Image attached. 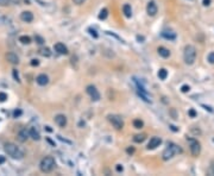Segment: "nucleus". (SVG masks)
Segmentation results:
<instances>
[{"label":"nucleus","instance_id":"f257e3e1","mask_svg":"<svg viewBox=\"0 0 214 176\" xmlns=\"http://www.w3.org/2000/svg\"><path fill=\"white\" fill-rule=\"evenodd\" d=\"M4 149H5L6 153H7L8 156H11L12 158H16V159L23 158V156H24L23 151H22L16 144H13V143H6Z\"/></svg>","mask_w":214,"mask_h":176},{"label":"nucleus","instance_id":"f03ea898","mask_svg":"<svg viewBox=\"0 0 214 176\" xmlns=\"http://www.w3.org/2000/svg\"><path fill=\"white\" fill-rule=\"evenodd\" d=\"M183 59L186 65H191L196 60V49L193 45H187L184 48V53H183Z\"/></svg>","mask_w":214,"mask_h":176},{"label":"nucleus","instance_id":"7ed1b4c3","mask_svg":"<svg viewBox=\"0 0 214 176\" xmlns=\"http://www.w3.org/2000/svg\"><path fill=\"white\" fill-rule=\"evenodd\" d=\"M54 167H55V159L50 156L44 157L39 163V168L43 173H50L54 169Z\"/></svg>","mask_w":214,"mask_h":176},{"label":"nucleus","instance_id":"20e7f679","mask_svg":"<svg viewBox=\"0 0 214 176\" xmlns=\"http://www.w3.org/2000/svg\"><path fill=\"white\" fill-rule=\"evenodd\" d=\"M178 151V148L176 145H172L170 144L169 147L166 148V150H164V153H163V159L164 161H168V159H170L175 155V153Z\"/></svg>","mask_w":214,"mask_h":176},{"label":"nucleus","instance_id":"39448f33","mask_svg":"<svg viewBox=\"0 0 214 176\" xmlns=\"http://www.w3.org/2000/svg\"><path fill=\"white\" fill-rule=\"evenodd\" d=\"M108 120L113 125V127H115L117 130H121L124 127V122L118 116H108Z\"/></svg>","mask_w":214,"mask_h":176},{"label":"nucleus","instance_id":"423d86ee","mask_svg":"<svg viewBox=\"0 0 214 176\" xmlns=\"http://www.w3.org/2000/svg\"><path fill=\"white\" fill-rule=\"evenodd\" d=\"M87 93L89 94V96L94 100V101H98V100L100 99V94H99L98 89L94 86H88L87 87Z\"/></svg>","mask_w":214,"mask_h":176},{"label":"nucleus","instance_id":"0eeeda50","mask_svg":"<svg viewBox=\"0 0 214 176\" xmlns=\"http://www.w3.org/2000/svg\"><path fill=\"white\" fill-rule=\"evenodd\" d=\"M190 151H191V155L193 156H199L200 155V151H201V147H200V143H197L196 141H191V144H190Z\"/></svg>","mask_w":214,"mask_h":176},{"label":"nucleus","instance_id":"6e6552de","mask_svg":"<svg viewBox=\"0 0 214 176\" xmlns=\"http://www.w3.org/2000/svg\"><path fill=\"white\" fill-rule=\"evenodd\" d=\"M160 143H162V139H160V137H152V138L150 139V142H149L148 149L149 150H154V149H156L157 147H160Z\"/></svg>","mask_w":214,"mask_h":176},{"label":"nucleus","instance_id":"1a4fd4ad","mask_svg":"<svg viewBox=\"0 0 214 176\" xmlns=\"http://www.w3.org/2000/svg\"><path fill=\"white\" fill-rule=\"evenodd\" d=\"M20 19L25 23H31L33 20V14L30 11H24L20 13Z\"/></svg>","mask_w":214,"mask_h":176},{"label":"nucleus","instance_id":"9d476101","mask_svg":"<svg viewBox=\"0 0 214 176\" xmlns=\"http://www.w3.org/2000/svg\"><path fill=\"white\" fill-rule=\"evenodd\" d=\"M29 137H30V136H29V131H26L25 129L20 130V131H19V133H18V136H17L18 141L20 142V143H24V142H26Z\"/></svg>","mask_w":214,"mask_h":176},{"label":"nucleus","instance_id":"9b49d317","mask_svg":"<svg viewBox=\"0 0 214 176\" xmlns=\"http://www.w3.org/2000/svg\"><path fill=\"white\" fill-rule=\"evenodd\" d=\"M55 123L57 124L59 127H64L67 125V118L63 114H59V116L55 117Z\"/></svg>","mask_w":214,"mask_h":176},{"label":"nucleus","instance_id":"f8f14e48","mask_svg":"<svg viewBox=\"0 0 214 176\" xmlns=\"http://www.w3.org/2000/svg\"><path fill=\"white\" fill-rule=\"evenodd\" d=\"M6 60H7L10 63H12V65H18V63H19V57H18L14 53L6 54Z\"/></svg>","mask_w":214,"mask_h":176},{"label":"nucleus","instance_id":"ddd939ff","mask_svg":"<svg viewBox=\"0 0 214 176\" xmlns=\"http://www.w3.org/2000/svg\"><path fill=\"white\" fill-rule=\"evenodd\" d=\"M146 11H148V14L149 16H155L156 13H157V6L155 4L154 1H150L146 6Z\"/></svg>","mask_w":214,"mask_h":176},{"label":"nucleus","instance_id":"4468645a","mask_svg":"<svg viewBox=\"0 0 214 176\" xmlns=\"http://www.w3.org/2000/svg\"><path fill=\"white\" fill-rule=\"evenodd\" d=\"M55 51H57L59 54L61 55H67L68 54V49L65 47L64 44H62V43H56L55 44Z\"/></svg>","mask_w":214,"mask_h":176},{"label":"nucleus","instance_id":"2eb2a0df","mask_svg":"<svg viewBox=\"0 0 214 176\" xmlns=\"http://www.w3.org/2000/svg\"><path fill=\"white\" fill-rule=\"evenodd\" d=\"M36 81H37V83H38L39 86H45V85H48V82H49V77H48L45 74H41V75L37 76Z\"/></svg>","mask_w":214,"mask_h":176},{"label":"nucleus","instance_id":"dca6fc26","mask_svg":"<svg viewBox=\"0 0 214 176\" xmlns=\"http://www.w3.org/2000/svg\"><path fill=\"white\" fill-rule=\"evenodd\" d=\"M29 136L33 139V141H39V139H41V135H39V132H38L35 127H31V129H30Z\"/></svg>","mask_w":214,"mask_h":176},{"label":"nucleus","instance_id":"f3484780","mask_svg":"<svg viewBox=\"0 0 214 176\" xmlns=\"http://www.w3.org/2000/svg\"><path fill=\"white\" fill-rule=\"evenodd\" d=\"M157 51H158V54H160V56H162L163 59H166V57H169V56H170V51L164 47H160Z\"/></svg>","mask_w":214,"mask_h":176},{"label":"nucleus","instance_id":"a211bd4d","mask_svg":"<svg viewBox=\"0 0 214 176\" xmlns=\"http://www.w3.org/2000/svg\"><path fill=\"white\" fill-rule=\"evenodd\" d=\"M162 36H163L164 38H166V39H170V41H172V39L176 38L175 32H172V31H163V32H162Z\"/></svg>","mask_w":214,"mask_h":176},{"label":"nucleus","instance_id":"6ab92c4d","mask_svg":"<svg viewBox=\"0 0 214 176\" xmlns=\"http://www.w3.org/2000/svg\"><path fill=\"white\" fill-rule=\"evenodd\" d=\"M123 11H124V14L127 18H130L131 16H132V10H131V6L129 5V4L124 5V7H123Z\"/></svg>","mask_w":214,"mask_h":176},{"label":"nucleus","instance_id":"aec40b11","mask_svg":"<svg viewBox=\"0 0 214 176\" xmlns=\"http://www.w3.org/2000/svg\"><path fill=\"white\" fill-rule=\"evenodd\" d=\"M39 54H41L42 56H44V57H49L51 55V51H50L49 48H42L41 50H39Z\"/></svg>","mask_w":214,"mask_h":176},{"label":"nucleus","instance_id":"412c9836","mask_svg":"<svg viewBox=\"0 0 214 176\" xmlns=\"http://www.w3.org/2000/svg\"><path fill=\"white\" fill-rule=\"evenodd\" d=\"M166 76H168V71H166L164 68L160 69V71H158V77H160V80H166Z\"/></svg>","mask_w":214,"mask_h":176},{"label":"nucleus","instance_id":"4be33fe9","mask_svg":"<svg viewBox=\"0 0 214 176\" xmlns=\"http://www.w3.org/2000/svg\"><path fill=\"white\" fill-rule=\"evenodd\" d=\"M19 42L23 43V44H29V43H31V38H30L29 36H20L19 37Z\"/></svg>","mask_w":214,"mask_h":176},{"label":"nucleus","instance_id":"5701e85b","mask_svg":"<svg viewBox=\"0 0 214 176\" xmlns=\"http://www.w3.org/2000/svg\"><path fill=\"white\" fill-rule=\"evenodd\" d=\"M145 135H136L133 137V141L136 142V143H142V142L145 141Z\"/></svg>","mask_w":214,"mask_h":176},{"label":"nucleus","instance_id":"b1692460","mask_svg":"<svg viewBox=\"0 0 214 176\" xmlns=\"http://www.w3.org/2000/svg\"><path fill=\"white\" fill-rule=\"evenodd\" d=\"M107 16H108V10L107 8H104L100 11V14H99V19H106Z\"/></svg>","mask_w":214,"mask_h":176},{"label":"nucleus","instance_id":"393cba45","mask_svg":"<svg viewBox=\"0 0 214 176\" xmlns=\"http://www.w3.org/2000/svg\"><path fill=\"white\" fill-rule=\"evenodd\" d=\"M143 125H144V123H143L140 119H136V120L133 122V126H135L136 129H142Z\"/></svg>","mask_w":214,"mask_h":176},{"label":"nucleus","instance_id":"a878e982","mask_svg":"<svg viewBox=\"0 0 214 176\" xmlns=\"http://www.w3.org/2000/svg\"><path fill=\"white\" fill-rule=\"evenodd\" d=\"M6 99H7V94L0 92V102H4V101H6Z\"/></svg>","mask_w":214,"mask_h":176},{"label":"nucleus","instance_id":"bb28decb","mask_svg":"<svg viewBox=\"0 0 214 176\" xmlns=\"http://www.w3.org/2000/svg\"><path fill=\"white\" fill-rule=\"evenodd\" d=\"M207 60H208V62H209V63H212V65H213V63H214V53L209 54V55H208V57H207Z\"/></svg>","mask_w":214,"mask_h":176},{"label":"nucleus","instance_id":"cd10ccee","mask_svg":"<svg viewBox=\"0 0 214 176\" xmlns=\"http://www.w3.org/2000/svg\"><path fill=\"white\" fill-rule=\"evenodd\" d=\"M35 39H36V42H37L38 44H43V43H44V39L42 38L41 36H36V37H35Z\"/></svg>","mask_w":214,"mask_h":176},{"label":"nucleus","instance_id":"c85d7f7f","mask_svg":"<svg viewBox=\"0 0 214 176\" xmlns=\"http://www.w3.org/2000/svg\"><path fill=\"white\" fill-rule=\"evenodd\" d=\"M181 91H182L183 93H187V92H189V91H190V87H189V86H187V85H184V86H182Z\"/></svg>","mask_w":214,"mask_h":176},{"label":"nucleus","instance_id":"c756f323","mask_svg":"<svg viewBox=\"0 0 214 176\" xmlns=\"http://www.w3.org/2000/svg\"><path fill=\"white\" fill-rule=\"evenodd\" d=\"M10 4V0H0V6H7Z\"/></svg>","mask_w":214,"mask_h":176},{"label":"nucleus","instance_id":"7c9ffc66","mask_svg":"<svg viewBox=\"0 0 214 176\" xmlns=\"http://www.w3.org/2000/svg\"><path fill=\"white\" fill-rule=\"evenodd\" d=\"M73 1H74L76 5H81V4H83L86 0H73Z\"/></svg>","mask_w":214,"mask_h":176},{"label":"nucleus","instance_id":"2f4dec72","mask_svg":"<svg viewBox=\"0 0 214 176\" xmlns=\"http://www.w3.org/2000/svg\"><path fill=\"white\" fill-rule=\"evenodd\" d=\"M20 114H22V111H19V110H18V111H14V113H13V116H14L16 118L19 117Z\"/></svg>","mask_w":214,"mask_h":176},{"label":"nucleus","instance_id":"473e14b6","mask_svg":"<svg viewBox=\"0 0 214 176\" xmlns=\"http://www.w3.org/2000/svg\"><path fill=\"white\" fill-rule=\"evenodd\" d=\"M189 116H190V117H195V116H196L195 111H194V110H190V111H189Z\"/></svg>","mask_w":214,"mask_h":176},{"label":"nucleus","instance_id":"72a5a7b5","mask_svg":"<svg viewBox=\"0 0 214 176\" xmlns=\"http://www.w3.org/2000/svg\"><path fill=\"white\" fill-rule=\"evenodd\" d=\"M38 63H39V62H38L37 60H32V62H31V65H38Z\"/></svg>","mask_w":214,"mask_h":176},{"label":"nucleus","instance_id":"f704fd0d","mask_svg":"<svg viewBox=\"0 0 214 176\" xmlns=\"http://www.w3.org/2000/svg\"><path fill=\"white\" fill-rule=\"evenodd\" d=\"M126 151H127L129 153H135V149H133V148H129Z\"/></svg>","mask_w":214,"mask_h":176},{"label":"nucleus","instance_id":"c9c22d12","mask_svg":"<svg viewBox=\"0 0 214 176\" xmlns=\"http://www.w3.org/2000/svg\"><path fill=\"white\" fill-rule=\"evenodd\" d=\"M211 4V0H203V5L205 6H208Z\"/></svg>","mask_w":214,"mask_h":176},{"label":"nucleus","instance_id":"e433bc0d","mask_svg":"<svg viewBox=\"0 0 214 176\" xmlns=\"http://www.w3.org/2000/svg\"><path fill=\"white\" fill-rule=\"evenodd\" d=\"M13 75H14V77L17 79V81H19V77H18V73H17V70H13Z\"/></svg>","mask_w":214,"mask_h":176},{"label":"nucleus","instance_id":"4c0bfd02","mask_svg":"<svg viewBox=\"0 0 214 176\" xmlns=\"http://www.w3.org/2000/svg\"><path fill=\"white\" fill-rule=\"evenodd\" d=\"M171 114H172V117H174V119H177V116H176V113H175V110H171Z\"/></svg>","mask_w":214,"mask_h":176},{"label":"nucleus","instance_id":"58836bf2","mask_svg":"<svg viewBox=\"0 0 214 176\" xmlns=\"http://www.w3.org/2000/svg\"><path fill=\"white\" fill-rule=\"evenodd\" d=\"M5 162V157L4 156H0V164H3Z\"/></svg>","mask_w":214,"mask_h":176},{"label":"nucleus","instance_id":"ea45409f","mask_svg":"<svg viewBox=\"0 0 214 176\" xmlns=\"http://www.w3.org/2000/svg\"><path fill=\"white\" fill-rule=\"evenodd\" d=\"M117 171H123V167L121 165H117Z\"/></svg>","mask_w":214,"mask_h":176},{"label":"nucleus","instance_id":"a19ab883","mask_svg":"<svg viewBox=\"0 0 214 176\" xmlns=\"http://www.w3.org/2000/svg\"><path fill=\"white\" fill-rule=\"evenodd\" d=\"M89 31H90V34H92V35L94 36V37H98V35L95 34V31H94V30H89Z\"/></svg>","mask_w":214,"mask_h":176},{"label":"nucleus","instance_id":"79ce46f5","mask_svg":"<svg viewBox=\"0 0 214 176\" xmlns=\"http://www.w3.org/2000/svg\"><path fill=\"white\" fill-rule=\"evenodd\" d=\"M170 127H171V130H172V131H177V129H176L175 126H172V125H171V126H170Z\"/></svg>","mask_w":214,"mask_h":176}]
</instances>
